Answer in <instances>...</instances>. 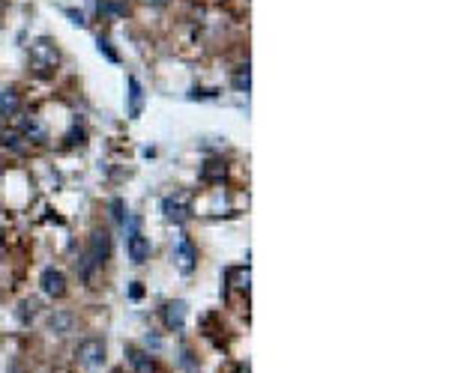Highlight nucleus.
Returning <instances> with one entry per match:
<instances>
[{
  "instance_id": "13",
  "label": "nucleus",
  "mask_w": 449,
  "mask_h": 373,
  "mask_svg": "<svg viewBox=\"0 0 449 373\" xmlns=\"http://www.w3.org/2000/svg\"><path fill=\"white\" fill-rule=\"evenodd\" d=\"M201 179H204V183H222V179H224V161L222 159H210L201 168Z\"/></svg>"
},
{
  "instance_id": "15",
  "label": "nucleus",
  "mask_w": 449,
  "mask_h": 373,
  "mask_svg": "<svg viewBox=\"0 0 449 373\" xmlns=\"http://www.w3.org/2000/svg\"><path fill=\"white\" fill-rule=\"evenodd\" d=\"M233 87H237L240 93H249V87H251V72H249V63H246V66H240V69H237V75H233Z\"/></svg>"
},
{
  "instance_id": "10",
  "label": "nucleus",
  "mask_w": 449,
  "mask_h": 373,
  "mask_svg": "<svg viewBox=\"0 0 449 373\" xmlns=\"http://www.w3.org/2000/svg\"><path fill=\"white\" fill-rule=\"evenodd\" d=\"M18 108H21L18 90L15 87H3V90H0V117H3V120H9V117L18 114Z\"/></svg>"
},
{
  "instance_id": "5",
  "label": "nucleus",
  "mask_w": 449,
  "mask_h": 373,
  "mask_svg": "<svg viewBox=\"0 0 449 373\" xmlns=\"http://www.w3.org/2000/svg\"><path fill=\"white\" fill-rule=\"evenodd\" d=\"M174 266L183 272V275H192L195 266H198V251L189 236H180L177 245H174Z\"/></svg>"
},
{
  "instance_id": "6",
  "label": "nucleus",
  "mask_w": 449,
  "mask_h": 373,
  "mask_svg": "<svg viewBox=\"0 0 449 373\" xmlns=\"http://www.w3.org/2000/svg\"><path fill=\"white\" fill-rule=\"evenodd\" d=\"M162 212H165L168 221L183 224L189 215H192V206H189V194H168L162 200Z\"/></svg>"
},
{
  "instance_id": "16",
  "label": "nucleus",
  "mask_w": 449,
  "mask_h": 373,
  "mask_svg": "<svg viewBox=\"0 0 449 373\" xmlns=\"http://www.w3.org/2000/svg\"><path fill=\"white\" fill-rule=\"evenodd\" d=\"M111 215H114V221H117V224L126 227V218H129V215H126V203H123L120 197H114V200H111Z\"/></svg>"
},
{
  "instance_id": "21",
  "label": "nucleus",
  "mask_w": 449,
  "mask_h": 373,
  "mask_svg": "<svg viewBox=\"0 0 449 373\" xmlns=\"http://www.w3.org/2000/svg\"><path fill=\"white\" fill-rule=\"evenodd\" d=\"M144 3H150V6H165L168 0H144Z\"/></svg>"
},
{
  "instance_id": "22",
  "label": "nucleus",
  "mask_w": 449,
  "mask_h": 373,
  "mask_svg": "<svg viewBox=\"0 0 449 373\" xmlns=\"http://www.w3.org/2000/svg\"><path fill=\"white\" fill-rule=\"evenodd\" d=\"M9 373H24V367L21 365H12V367H9Z\"/></svg>"
},
{
  "instance_id": "8",
  "label": "nucleus",
  "mask_w": 449,
  "mask_h": 373,
  "mask_svg": "<svg viewBox=\"0 0 449 373\" xmlns=\"http://www.w3.org/2000/svg\"><path fill=\"white\" fill-rule=\"evenodd\" d=\"M162 320H165V329L168 332H183L186 325V302H168L162 308Z\"/></svg>"
},
{
  "instance_id": "20",
  "label": "nucleus",
  "mask_w": 449,
  "mask_h": 373,
  "mask_svg": "<svg viewBox=\"0 0 449 373\" xmlns=\"http://www.w3.org/2000/svg\"><path fill=\"white\" fill-rule=\"evenodd\" d=\"M141 293H144V290H141V287H138V284H135V287H132V290H129V296H132V299H141Z\"/></svg>"
},
{
  "instance_id": "4",
  "label": "nucleus",
  "mask_w": 449,
  "mask_h": 373,
  "mask_svg": "<svg viewBox=\"0 0 449 373\" xmlns=\"http://www.w3.org/2000/svg\"><path fill=\"white\" fill-rule=\"evenodd\" d=\"M75 356H78V365H84V367H102L105 365V343L99 338H87L78 343Z\"/></svg>"
},
{
  "instance_id": "17",
  "label": "nucleus",
  "mask_w": 449,
  "mask_h": 373,
  "mask_svg": "<svg viewBox=\"0 0 449 373\" xmlns=\"http://www.w3.org/2000/svg\"><path fill=\"white\" fill-rule=\"evenodd\" d=\"M96 45H99V54H105V57L111 60V63H120V54H117V51L111 48V42H108V39H102V36H99Z\"/></svg>"
},
{
  "instance_id": "19",
  "label": "nucleus",
  "mask_w": 449,
  "mask_h": 373,
  "mask_svg": "<svg viewBox=\"0 0 449 373\" xmlns=\"http://www.w3.org/2000/svg\"><path fill=\"white\" fill-rule=\"evenodd\" d=\"M66 15L72 18V24H78V27H84V24H87V21H84V15H81L78 9H66Z\"/></svg>"
},
{
  "instance_id": "12",
  "label": "nucleus",
  "mask_w": 449,
  "mask_h": 373,
  "mask_svg": "<svg viewBox=\"0 0 449 373\" xmlns=\"http://www.w3.org/2000/svg\"><path fill=\"white\" fill-rule=\"evenodd\" d=\"M18 134H21V141H30V143H42L45 141V129H42V123L36 120V117H27V120L21 123V129H18Z\"/></svg>"
},
{
  "instance_id": "2",
  "label": "nucleus",
  "mask_w": 449,
  "mask_h": 373,
  "mask_svg": "<svg viewBox=\"0 0 449 373\" xmlns=\"http://www.w3.org/2000/svg\"><path fill=\"white\" fill-rule=\"evenodd\" d=\"M57 63H60V51L48 36H39V39L30 42V69L36 72V75L48 78L51 72L57 69Z\"/></svg>"
},
{
  "instance_id": "3",
  "label": "nucleus",
  "mask_w": 449,
  "mask_h": 373,
  "mask_svg": "<svg viewBox=\"0 0 449 373\" xmlns=\"http://www.w3.org/2000/svg\"><path fill=\"white\" fill-rule=\"evenodd\" d=\"M126 251L135 266H144L150 260V239L138 230V218H129V239H126Z\"/></svg>"
},
{
  "instance_id": "14",
  "label": "nucleus",
  "mask_w": 449,
  "mask_h": 373,
  "mask_svg": "<svg viewBox=\"0 0 449 373\" xmlns=\"http://www.w3.org/2000/svg\"><path fill=\"white\" fill-rule=\"evenodd\" d=\"M72 325H75V316L72 314H54L51 320H48V329L54 332V334H69L72 332Z\"/></svg>"
},
{
  "instance_id": "11",
  "label": "nucleus",
  "mask_w": 449,
  "mask_h": 373,
  "mask_svg": "<svg viewBox=\"0 0 449 373\" xmlns=\"http://www.w3.org/2000/svg\"><path fill=\"white\" fill-rule=\"evenodd\" d=\"M126 356H129V365H132L135 373H159L156 361H153L147 352H141V350H126Z\"/></svg>"
},
{
  "instance_id": "9",
  "label": "nucleus",
  "mask_w": 449,
  "mask_h": 373,
  "mask_svg": "<svg viewBox=\"0 0 449 373\" xmlns=\"http://www.w3.org/2000/svg\"><path fill=\"white\" fill-rule=\"evenodd\" d=\"M126 87H129V108H126V114H129V120H138L141 111H144V87H141V81L129 75V81H126Z\"/></svg>"
},
{
  "instance_id": "18",
  "label": "nucleus",
  "mask_w": 449,
  "mask_h": 373,
  "mask_svg": "<svg viewBox=\"0 0 449 373\" xmlns=\"http://www.w3.org/2000/svg\"><path fill=\"white\" fill-rule=\"evenodd\" d=\"M189 99H216V90H192Z\"/></svg>"
},
{
  "instance_id": "7",
  "label": "nucleus",
  "mask_w": 449,
  "mask_h": 373,
  "mask_svg": "<svg viewBox=\"0 0 449 373\" xmlns=\"http://www.w3.org/2000/svg\"><path fill=\"white\" fill-rule=\"evenodd\" d=\"M39 287L48 299H63L66 296V275H63L60 269L48 266V269H42V275H39Z\"/></svg>"
},
{
  "instance_id": "1",
  "label": "nucleus",
  "mask_w": 449,
  "mask_h": 373,
  "mask_svg": "<svg viewBox=\"0 0 449 373\" xmlns=\"http://www.w3.org/2000/svg\"><path fill=\"white\" fill-rule=\"evenodd\" d=\"M108 257H111V233L108 230H93L90 233V242H87V251H84V260H81V278L84 281H93V272L102 269Z\"/></svg>"
}]
</instances>
